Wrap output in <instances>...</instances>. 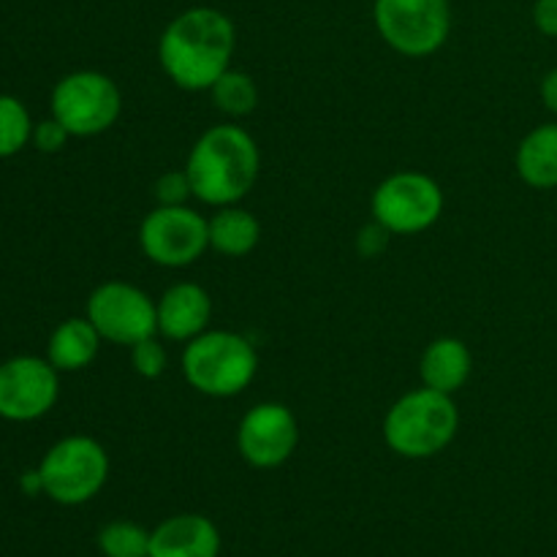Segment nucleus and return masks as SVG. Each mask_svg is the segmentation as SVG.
<instances>
[{
    "label": "nucleus",
    "mask_w": 557,
    "mask_h": 557,
    "mask_svg": "<svg viewBox=\"0 0 557 557\" xmlns=\"http://www.w3.org/2000/svg\"><path fill=\"white\" fill-rule=\"evenodd\" d=\"M20 484H22V493H27V495L44 493V482H41V473H38V468H36V471L22 473Z\"/></svg>",
    "instance_id": "28"
},
{
    "label": "nucleus",
    "mask_w": 557,
    "mask_h": 557,
    "mask_svg": "<svg viewBox=\"0 0 557 557\" xmlns=\"http://www.w3.org/2000/svg\"><path fill=\"white\" fill-rule=\"evenodd\" d=\"M542 101L549 112L557 114V69L549 71L542 79Z\"/></svg>",
    "instance_id": "27"
},
{
    "label": "nucleus",
    "mask_w": 557,
    "mask_h": 557,
    "mask_svg": "<svg viewBox=\"0 0 557 557\" xmlns=\"http://www.w3.org/2000/svg\"><path fill=\"white\" fill-rule=\"evenodd\" d=\"M460 430V411L451 395L422 386L403 395L384 419V441L406 460L441 455Z\"/></svg>",
    "instance_id": "3"
},
{
    "label": "nucleus",
    "mask_w": 557,
    "mask_h": 557,
    "mask_svg": "<svg viewBox=\"0 0 557 557\" xmlns=\"http://www.w3.org/2000/svg\"><path fill=\"white\" fill-rule=\"evenodd\" d=\"M386 239H389V232H386L381 223L373 221V226H364L362 232H359V239H357L359 253L368 256V259H373V256H379L381 250L386 248Z\"/></svg>",
    "instance_id": "25"
},
{
    "label": "nucleus",
    "mask_w": 557,
    "mask_h": 557,
    "mask_svg": "<svg viewBox=\"0 0 557 557\" xmlns=\"http://www.w3.org/2000/svg\"><path fill=\"white\" fill-rule=\"evenodd\" d=\"M69 131H65L54 117L33 125V145L41 152H60L65 147V141H69Z\"/></svg>",
    "instance_id": "24"
},
{
    "label": "nucleus",
    "mask_w": 557,
    "mask_h": 557,
    "mask_svg": "<svg viewBox=\"0 0 557 557\" xmlns=\"http://www.w3.org/2000/svg\"><path fill=\"white\" fill-rule=\"evenodd\" d=\"M237 27L223 11L194 5L166 25L158 38V63L177 87L210 90L223 71L232 69Z\"/></svg>",
    "instance_id": "1"
},
{
    "label": "nucleus",
    "mask_w": 557,
    "mask_h": 557,
    "mask_svg": "<svg viewBox=\"0 0 557 557\" xmlns=\"http://www.w3.org/2000/svg\"><path fill=\"white\" fill-rule=\"evenodd\" d=\"M101 348V335L90 319H65L63 324L54 326L47 343V359L60 373H76L92 364Z\"/></svg>",
    "instance_id": "16"
},
{
    "label": "nucleus",
    "mask_w": 557,
    "mask_h": 557,
    "mask_svg": "<svg viewBox=\"0 0 557 557\" xmlns=\"http://www.w3.org/2000/svg\"><path fill=\"white\" fill-rule=\"evenodd\" d=\"M33 141V120L25 103L14 96H0V158L22 152Z\"/></svg>",
    "instance_id": "21"
},
{
    "label": "nucleus",
    "mask_w": 557,
    "mask_h": 557,
    "mask_svg": "<svg viewBox=\"0 0 557 557\" xmlns=\"http://www.w3.org/2000/svg\"><path fill=\"white\" fill-rule=\"evenodd\" d=\"M131 362H134V370L147 381H156L166 373L169 354L163 348V343L156 341V335L145 337L136 346H131Z\"/></svg>",
    "instance_id": "22"
},
{
    "label": "nucleus",
    "mask_w": 557,
    "mask_h": 557,
    "mask_svg": "<svg viewBox=\"0 0 557 557\" xmlns=\"http://www.w3.org/2000/svg\"><path fill=\"white\" fill-rule=\"evenodd\" d=\"M370 210L389 234H422L438 223L444 190L424 172H395L373 190Z\"/></svg>",
    "instance_id": "8"
},
{
    "label": "nucleus",
    "mask_w": 557,
    "mask_h": 557,
    "mask_svg": "<svg viewBox=\"0 0 557 557\" xmlns=\"http://www.w3.org/2000/svg\"><path fill=\"white\" fill-rule=\"evenodd\" d=\"M123 109V96L112 76L101 71L65 74L52 90V117L71 136H98L112 128Z\"/></svg>",
    "instance_id": "7"
},
{
    "label": "nucleus",
    "mask_w": 557,
    "mask_h": 557,
    "mask_svg": "<svg viewBox=\"0 0 557 557\" xmlns=\"http://www.w3.org/2000/svg\"><path fill=\"white\" fill-rule=\"evenodd\" d=\"M60 370L41 357H14L0 364V419L36 422L60 395Z\"/></svg>",
    "instance_id": "11"
},
{
    "label": "nucleus",
    "mask_w": 557,
    "mask_h": 557,
    "mask_svg": "<svg viewBox=\"0 0 557 557\" xmlns=\"http://www.w3.org/2000/svg\"><path fill=\"white\" fill-rule=\"evenodd\" d=\"M158 332L169 341L188 343L207 332L212 319V299L199 283H177L156 302Z\"/></svg>",
    "instance_id": "13"
},
{
    "label": "nucleus",
    "mask_w": 557,
    "mask_h": 557,
    "mask_svg": "<svg viewBox=\"0 0 557 557\" xmlns=\"http://www.w3.org/2000/svg\"><path fill=\"white\" fill-rule=\"evenodd\" d=\"M373 16L381 38L406 58L435 54L451 33L449 0H375Z\"/></svg>",
    "instance_id": "6"
},
{
    "label": "nucleus",
    "mask_w": 557,
    "mask_h": 557,
    "mask_svg": "<svg viewBox=\"0 0 557 557\" xmlns=\"http://www.w3.org/2000/svg\"><path fill=\"white\" fill-rule=\"evenodd\" d=\"M87 319L101 341L114 346H136L158 332V308L139 286L107 281L87 299Z\"/></svg>",
    "instance_id": "10"
},
{
    "label": "nucleus",
    "mask_w": 557,
    "mask_h": 557,
    "mask_svg": "<svg viewBox=\"0 0 557 557\" xmlns=\"http://www.w3.org/2000/svg\"><path fill=\"white\" fill-rule=\"evenodd\" d=\"M473 373V354L460 337H435L422 354V386L444 395H457Z\"/></svg>",
    "instance_id": "15"
},
{
    "label": "nucleus",
    "mask_w": 557,
    "mask_h": 557,
    "mask_svg": "<svg viewBox=\"0 0 557 557\" xmlns=\"http://www.w3.org/2000/svg\"><path fill=\"white\" fill-rule=\"evenodd\" d=\"M261 152L239 125H212L190 147L185 172L199 201L210 207L239 205L259 180Z\"/></svg>",
    "instance_id": "2"
},
{
    "label": "nucleus",
    "mask_w": 557,
    "mask_h": 557,
    "mask_svg": "<svg viewBox=\"0 0 557 557\" xmlns=\"http://www.w3.org/2000/svg\"><path fill=\"white\" fill-rule=\"evenodd\" d=\"M103 557H150V533L131 520H114L98 531Z\"/></svg>",
    "instance_id": "20"
},
{
    "label": "nucleus",
    "mask_w": 557,
    "mask_h": 557,
    "mask_svg": "<svg viewBox=\"0 0 557 557\" xmlns=\"http://www.w3.org/2000/svg\"><path fill=\"white\" fill-rule=\"evenodd\" d=\"M517 174L536 190L557 188V123L536 125L517 147Z\"/></svg>",
    "instance_id": "17"
},
{
    "label": "nucleus",
    "mask_w": 557,
    "mask_h": 557,
    "mask_svg": "<svg viewBox=\"0 0 557 557\" xmlns=\"http://www.w3.org/2000/svg\"><path fill=\"white\" fill-rule=\"evenodd\" d=\"M139 248L158 267L180 270V267L194 264L210 248L207 218L190 210L188 205H158L141 221Z\"/></svg>",
    "instance_id": "9"
},
{
    "label": "nucleus",
    "mask_w": 557,
    "mask_h": 557,
    "mask_svg": "<svg viewBox=\"0 0 557 557\" xmlns=\"http://www.w3.org/2000/svg\"><path fill=\"white\" fill-rule=\"evenodd\" d=\"M183 375L207 397H234L253 384L259 354L248 337L228 330H207L185 343Z\"/></svg>",
    "instance_id": "4"
},
{
    "label": "nucleus",
    "mask_w": 557,
    "mask_h": 557,
    "mask_svg": "<svg viewBox=\"0 0 557 557\" xmlns=\"http://www.w3.org/2000/svg\"><path fill=\"white\" fill-rule=\"evenodd\" d=\"M152 194H156V201L163 207H177V205H185V201L194 196V188H190V180H188V172H166L161 174V177L156 180V188H152Z\"/></svg>",
    "instance_id": "23"
},
{
    "label": "nucleus",
    "mask_w": 557,
    "mask_h": 557,
    "mask_svg": "<svg viewBox=\"0 0 557 557\" xmlns=\"http://www.w3.org/2000/svg\"><path fill=\"white\" fill-rule=\"evenodd\" d=\"M533 25L542 36L557 38V0H536L533 3Z\"/></svg>",
    "instance_id": "26"
},
{
    "label": "nucleus",
    "mask_w": 557,
    "mask_h": 557,
    "mask_svg": "<svg viewBox=\"0 0 557 557\" xmlns=\"http://www.w3.org/2000/svg\"><path fill=\"white\" fill-rule=\"evenodd\" d=\"M210 96L215 109H221L226 117H248L259 107V87L253 76L245 71H223L215 85L210 87Z\"/></svg>",
    "instance_id": "19"
},
{
    "label": "nucleus",
    "mask_w": 557,
    "mask_h": 557,
    "mask_svg": "<svg viewBox=\"0 0 557 557\" xmlns=\"http://www.w3.org/2000/svg\"><path fill=\"white\" fill-rule=\"evenodd\" d=\"M44 495L60 506H79L96 498L109 479V455L96 438L71 435L58 441L38 466Z\"/></svg>",
    "instance_id": "5"
},
{
    "label": "nucleus",
    "mask_w": 557,
    "mask_h": 557,
    "mask_svg": "<svg viewBox=\"0 0 557 557\" xmlns=\"http://www.w3.org/2000/svg\"><path fill=\"white\" fill-rule=\"evenodd\" d=\"M210 232V248L228 259H243L259 245L261 223L253 212L243 210L239 205L218 207L215 215L207 221Z\"/></svg>",
    "instance_id": "18"
},
{
    "label": "nucleus",
    "mask_w": 557,
    "mask_h": 557,
    "mask_svg": "<svg viewBox=\"0 0 557 557\" xmlns=\"http://www.w3.org/2000/svg\"><path fill=\"white\" fill-rule=\"evenodd\" d=\"M221 533L205 515H177L150 533V557H218Z\"/></svg>",
    "instance_id": "14"
},
{
    "label": "nucleus",
    "mask_w": 557,
    "mask_h": 557,
    "mask_svg": "<svg viewBox=\"0 0 557 557\" xmlns=\"http://www.w3.org/2000/svg\"><path fill=\"white\" fill-rule=\"evenodd\" d=\"M299 424L283 403H259L237 428V449L250 468L272 471L297 451Z\"/></svg>",
    "instance_id": "12"
}]
</instances>
